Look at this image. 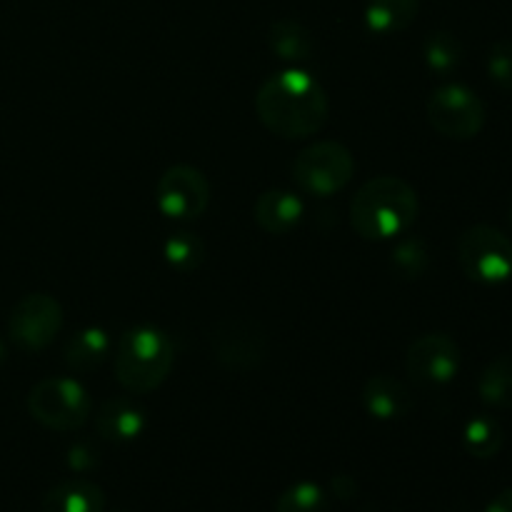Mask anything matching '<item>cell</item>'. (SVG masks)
<instances>
[{
	"mask_svg": "<svg viewBox=\"0 0 512 512\" xmlns=\"http://www.w3.org/2000/svg\"><path fill=\"white\" fill-rule=\"evenodd\" d=\"M163 255L168 260V265H173L175 270H183V273H193L203 265L205 260V243L195 233L188 230H180L173 233L163 245Z\"/></svg>",
	"mask_w": 512,
	"mask_h": 512,
	"instance_id": "7402d4cb",
	"label": "cell"
},
{
	"mask_svg": "<svg viewBox=\"0 0 512 512\" xmlns=\"http://www.w3.org/2000/svg\"><path fill=\"white\" fill-rule=\"evenodd\" d=\"M268 48L283 63H305L313 55V33L295 18H280L268 30Z\"/></svg>",
	"mask_w": 512,
	"mask_h": 512,
	"instance_id": "2e32d148",
	"label": "cell"
},
{
	"mask_svg": "<svg viewBox=\"0 0 512 512\" xmlns=\"http://www.w3.org/2000/svg\"><path fill=\"white\" fill-rule=\"evenodd\" d=\"M155 205L165 218L195 220L208 210L210 183L193 165H173L155 185Z\"/></svg>",
	"mask_w": 512,
	"mask_h": 512,
	"instance_id": "30bf717a",
	"label": "cell"
},
{
	"mask_svg": "<svg viewBox=\"0 0 512 512\" xmlns=\"http://www.w3.org/2000/svg\"><path fill=\"white\" fill-rule=\"evenodd\" d=\"M488 75L498 88L512 90V40H498L488 53Z\"/></svg>",
	"mask_w": 512,
	"mask_h": 512,
	"instance_id": "d4e9b609",
	"label": "cell"
},
{
	"mask_svg": "<svg viewBox=\"0 0 512 512\" xmlns=\"http://www.w3.org/2000/svg\"><path fill=\"white\" fill-rule=\"evenodd\" d=\"M355 175V158L343 143L320 140L300 150L293 163V178L300 190L318 198L340 193Z\"/></svg>",
	"mask_w": 512,
	"mask_h": 512,
	"instance_id": "5b68a950",
	"label": "cell"
},
{
	"mask_svg": "<svg viewBox=\"0 0 512 512\" xmlns=\"http://www.w3.org/2000/svg\"><path fill=\"white\" fill-rule=\"evenodd\" d=\"M428 248L423 240L408 238L395 245L390 255V268L400 280H418L428 270Z\"/></svg>",
	"mask_w": 512,
	"mask_h": 512,
	"instance_id": "cb8c5ba5",
	"label": "cell"
},
{
	"mask_svg": "<svg viewBox=\"0 0 512 512\" xmlns=\"http://www.w3.org/2000/svg\"><path fill=\"white\" fill-rule=\"evenodd\" d=\"M45 512H103L105 493L90 480H63L43 498Z\"/></svg>",
	"mask_w": 512,
	"mask_h": 512,
	"instance_id": "9a60e30c",
	"label": "cell"
},
{
	"mask_svg": "<svg viewBox=\"0 0 512 512\" xmlns=\"http://www.w3.org/2000/svg\"><path fill=\"white\" fill-rule=\"evenodd\" d=\"M0 355H3V348H0Z\"/></svg>",
	"mask_w": 512,
	"mask_h": 512,
	"instance_id": "f1b7e54d",
	"label": "cell"
},
{
	"mask_svg": "<svg viewBox=\"0 0 512 512\" xmlns=\"http://www.w3.org/2000/svg\"><path fill=\"white\" fill-rule=\"evenodd\" d=\"M213 358L228 370H253L268 355V333L253 318H225L210 335Z\"/></svg>",
	"mask_w": 512,
	"mask_h": 512,
	"instance_id": "9c48e42d",
	"label": "cell"
},
{
	"mask_svg": "<svg viewBox=\"0 0 512 512\" xmlns=\"http://www.w3.org/2000/svg\"><path fill=\"white\" fill-rule=\"evenodd\" d=\"M430 125L450 140H470L483 130L485 103L468 85L450 83L433 90L425 105Z\"/></svg>",
	"mask_w": 512,
	"mask_h": 512,
	"instance_id": "52a82bcc",
	"label": "cell"
},
{
	"mask_svg": "<svg viewBox=\"0 0 512 512\" xmlns=\"http://www.w3.org/2000/svg\"><path fill=\"white\" fill-rule=\"evenodd\" d=\"M463 445L473 458L490 460L503 450L505 433L498 420L488 418V415H478V418H473L465 425Z\"/></svg>",
	"mask_w": 512,
	"mask_h": 512,
	"instance_id": "ffe728a7",
	"label": "cell"
},
{
	"mask_svg": "<svg viewBox=\"0 0 512 512\" xmlns=\"http://www.w3.org/2000/svg\"><path fill=\"white\" fill-rule=\"evenodd\" d=\"M458 260L475 283H505L512 278V240L493 225H473L460 235Z\"/></svg>",
	"mask_w": 512,
	"mask_h": 512,
	"instance_id": "8992f818",
	"label": "cell"
},
{
	"mask_svg": "<svg viewBox=\"0 0 512 512\" xmlns=\"http://www.w3.org/2000/svg\"><path fill=\"white\" fill-rule=\"evenodd\" d=\"M63 328V308L48 293H30L15 303L8 318V335L20 350L38 353L55 340Z\"/></svg>",
	"mask_w": 512,
	"mask_h": 512,
	"instance_id": "ba28073f",
	"label": "cell"
},
{
	"mask_svg": "<svg viewBox=\"0 0 512 512\" xmlns=\"http://www.w3.org/2000/svg\"><path fill=\"white\" fill-rule=\"evenodd\" d=\"M333 493L338 495L340 500H350L358 493V483H355L353 478H348V475H338V478L333 480Z\"/></svg>",
	"mask_w": 512,
	"mask_h": 512,
	"instance_id": "4316f807",
	"label": "cell"
},
{
	"mask_svg": "<svg viewBox=\"0 0 512 512\" xmlns=\"http://www.w3.org/2000/svg\"><path fill=\"white\" fill-rule=\"evenodd\" d=\"M275 512H330V498L320 485L303 480L280 493Z\"/></svg>",
	"mask_w": 512,
	"mask_h": 512,
	"instance_id": "603a6c76",
	"label": "cell"
},
{
	"mask_svg": "<svg viewBox=\"0 0 512 512\" xmlns=\"http://www.w3.org/2000/svg\"><path fill=\"white\" fill-rule=\"evenodd\" d=\"M68 463L73 470H90L95 463H98V458H95V453L88 448V445H75L68 455Z\"/></svg>",
	"mask_w": 512,
	"mask_h": 512,
	"instance_id": "484cf974",
	"label": "cell"
},
{
	"mask_svg": "<svg viewBox=\"0 0 512 512\" xmlns=\"http://www.w3.org/2000/svg\"><path fill=\"white\" fill-rule=\"evenodd\" d=\"M363 405L375 420H400L413 410V393L393 375H373L363 388Z\"/></svg>",
	"mask_w": 512,
	"mask_h": 512,
	"instance_id": "4fadbf2b",
	"label": "cell"
},
{
	"mask_svg": "<svg viewBox=\"0 0 512 512\" xmlns=\"http://www.w3.org/2000/svg\"><path fill=\"white\" fill-rule=\"evenodd\" d=\"M28 413L55 433H73L93 415L90 395L73 378H45L28 393Z\"/></svg>",
	"mask_w": 512,
	"mask_h": 512,
	"instance_id": "277c9868",
	"label": "cell"
},
{
	"mask_svg": "<svg viewBox=\"0 0 512 512\" xmlns=\"http://www.w3.org/2000/svg\"><path fill=\"white\" fill-rule=\"evenodd\" d=\"M420 0H368L365 5V25L373 33L390 35L410 28L418 18Z\"/></svg>",
	"mask_w": 512,
	"mask_h": 512,
	"instance_id": "ac0fdd59",
	"label": "cell"
},
{
	"mask_svg": "<svg viewBox=\"0 0 512 512\" xmlns=\"http://www.w3.org/2000/svg\"><path fill=\"white\" fill-rule=\"evenodd\" d=\"M423 58L433 73H450L463 60V43L450 30H435L425 38Z\"/></svg>",
	"mask_w": 512,
	"mask_h": 512,
	"instance_id": "44dd1931",
	"label": "cell"
},
{
	"mask_svg": "<svg viewBox=\"0 0 512 512\" xmlns=\"http://www.w3.org/2000/svg\"><path fill=\"white\" fill-rule=\"evenodd\" d=\"M258 120L273 135L285 140H303L320 133L328 123L330 103L323 85L298 68L275 73L260 85L255 95Z\"/></svg>",
	"mask_w": 512,
	"mask_h": 512,
	"instance_id": "6da1fadb",
	"label": "cell"
},
{
	"mask_svg": "<svg viewBox=\"0 0 512 512\" xmlns=\"http://www.w3.org/2000/svg\"><path fill=\"white\" fill-rule=\"evenodd\" d=\"M95 430L110 443H130L145 430V410L130 398H110L95 413Z\"/></svg>",
	"mask_w": 512,
	"mask_h": 512,
	"instance_id": "7c38bea8",
	"label": "cell"
},
{
	"mask_svg": "<svg viewBox=\"0 0 512 512\" xmlns=\"http://www.w3.org/2000/svg\"><path fill=\"white\" fill-rule=\"evenodd\" d=\"M303 200L290 190H265L253 205V218L265 233L285 235L303 220Z\"/></svg>",
	"mask_w": 512,
	"mask_h": 512,
	"instance_id": "5bb4252c",
	"label": "cell"
},
{
	"mask_svg": "<svg viewBox=\"0 0 512 512\" xmlns=\"http://www.w3.org/2000/svg\"><path fill=\"white\" fill-rule=\"evenodd\" d=\"M420 213L418 193L395 175H378L358 188L350 203V223L365 240H390L408 233Z\"/></svg>",
	"mask_w": 512,
	"mask_h": 512,
	"instance_id": "7a4b0ae2",
	"label": "cell"
},
{
	"mask_svg": "<svg viewBox=\"0 0 512 512\" xmlns=\"http://www.w3.org/2000/svg\"><path fill=\"white\" fill-rule=\"evenodd\" d=\"M173 363V340L155 325L125 330L115 345V380L130 395L158 390L168 380Z\"/></svg>",
	"mask_w": 512,
	"mask_h": 512,
	"instance_id": "3957f363",
	"label": "cell"
},
{
	"mask_svg": "<svg viewBox=\"0 0 512 512\" xmlns=\"http://www.w3.org/2000/svg\"><path fill=\"white\" fill-rule=\"evenodd\" d=\"M405 370L420 385H445L458 375L460 348L450 335L425 333L405 355Z\"/></svg>",
	"mask_w": 512,
	"mask_h": 512,
	"instance_id": "8fae6325",
	"label": "cell"
},
{
	"mask_svg": "<svg viewBox=\"0 0 512 512\" xmlns=\"http://www.w3.org/2000/svg\"><path fill=\"white\" fill-rule=\"evenodd\" d=\"M485 512H512V488L495 495V498L490 500L488 508H485Z\"/></svg>",
	"mask_w": 512,
	"mask_h": 512,
	"instance_id": "83f0119b",
	"label": "cell"
},
{
	"mask_svg": "<svg viewBox=\"0 0 512 512\" xmlns=\"http://www.w3.org/2000/svg\"><path fill=\"white\" fill-rule=\"evenodd\" d=\"M478 393L493 408H512V353L498 355L480 373Z\"/></svg>",
	"mask_w": 512,
	"mask_h": 512,
	"instance_id": "d6986e66",
	"label": "cell"
},
{
	"mask_svg": "<svg viewBox=\"0 0 512 512\" xmlns=\"http://www.w3.org/2000/svg\"><path fill=\"white\" fill-rule=\"evenodd\" d=\"M110 348H113V343H110L105 330L85 328L65 345V365L75 373H90L108 360Z\"/></svg>",
	"mask_w": 512,
	"mask_h": 512,
	"instance_id": "e0dca14e",
	"label": "cell"
}]
</instances>
